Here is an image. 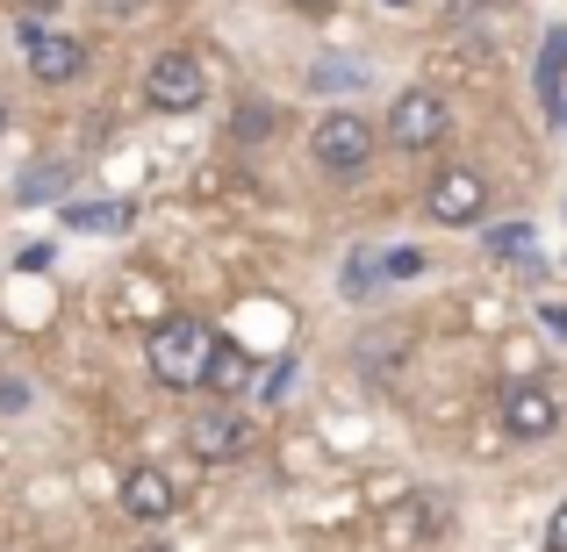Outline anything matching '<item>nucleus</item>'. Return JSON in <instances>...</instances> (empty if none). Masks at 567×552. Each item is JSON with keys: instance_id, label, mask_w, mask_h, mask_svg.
<instances>
[{"instance_id": "obj_1", "label": "nucleus", "mask_w": 567, "mask_h": 552, "mask_svg": "<svg viewBox=\"0 0 567 552\" xmlns=\"http://www.w3.org/2000/svg\"><path fill=\"white\" fill-rule=\"evenodd\" d=\"M144 360L166 387H202L208 366H216V337H208L202 316H166L152 337H144Z\"/></svg>"}, {"instance_id": "obj_2", "label": "nucleus", "mask_w": 567, "mask_h": 552, "mask_svg": "<svg viewBox=\"0 0 567 552\" xmlns=\"http://www.w3.org/2000/svg\"><path fill=\"white\" fill-rule=\"evenodd\" d=\"M144 101H152V108H166V115L202 108V101H208V72H202V58H194V51H158V58H152V72H144Z\"/></svg>"}, {"instance_id": "obj_3", "label": "nucleus", "mask_w": 567, "mask_h": 552, "mask_svg": "<svg viewBox=\"0 0 567 552\" xmlns=\"http://www.w3.org/2000/svg\"><path fill=\"white\" fill-rule=\"evenodd\" d=\"M14 37H22V51H29V72H37L43 86H65V80H80V72H86V43H80V37H65V29L22 22Z\"/></svg>"}, {"instance_id": "obj_4", "label": "nucleus", "mask_w": 567, "mask_h": 552, "mask_svg": "<svg viewBox=\"0 0 567 552\" xmlns=\"http://www.w3.org/2000/svg\"><path fill=\"white\" fill-rule=\"evenodd\" d=\"M445 123H453L445 101L416 86V94H402L395 108H388V144H402V152H431V144H445Z\"/></svg>"}, {"instance_id": "obj_5", "label": "nucleus", "mask_w": 567, "mask_h": 552, "mask_svg": "<svg viewBox=\"0 0 567 552\" xmlns=\"http://www.w3.org/2000/svg\"><path fill=\"white\" fill-rule=\"evenodd\" d=\"M309 152H317L323 173H360L367 158H374V129H367L360 115H323L317 137H309Z\"/></svg>"}, {"instance_id": "obj_6", "label": "nucleus", "mask_w": 567, "mask_h": 552, "mask_svg": "<svg viewBox=\"0 0 567 552\" xmlns=\"http://www.w3.org/2000/svg\"><path fill=\"white\" fill-rule=\"evenodd\" d=\"M424 208H431V222H445V230H467V222L488 208V180H482V173H467V166L439 173L431 194H424Z\"/></svg>"}, {"instance_id": "obj_7", "label": "nucleus", "mask_w": 567, "mask_h": 552, "mask_svg": "<svg viewBox=\"0 0 567 552\" xmlns=\"http://www.w3.org/2000/svg\"><path fill=\"white\" fill-rule=\"evenodd\" d=\"M245 445H251V430H245V416H237V409H208V416H194V424H187V452L208 459V467H230Z\"/></svg>"}, {"instance_id": "obj_8", "label": "nucleus", "mask_w": 567, "mask_h": 552, "mask_svg": "<svg viewBox=\"0 0 567 552\" xmlns=\"http://www.w3.org/2000/svg\"><path fill=\"white\" fill-rule=\"evenodd\" d=\"M503 430H511V438H554L560 430V402L546 395L539 381H517L511 395H503Z\"/></svg>"}, {"instance_id": "obj_9", "label": "nucleus", "mask_w": 567, "mask_h": 552, "mask_svg": "<svg viewBox=\"0 0 567 552\" xmlns=\"http://www.w3.org/2000/svg\"><path fill=\"white\" fill-rule=\"evenodd\" d=\"M123 510L144 517V524H166L173 510H181V488H173L166 467H130L123 473Z\"/></svg>"}, {"instance_id": "obj_10", "label": "nucleus", "mask_w": 567, "mask_h": 552, "mask_svg": "<svg viewBox=\"0 0 567 552\" xmlns=\"http://www.w3.org/2000/svg\"><path fill=\"white\" fill-rule=\"evenodd\" d=\"M58 208H65V230H94V237L130 230V201H58Z\"/></svg>"}, {"instance_id": "obj_11", "label": "nucleus", "mask_w": 567, "mask_h": 552, "mask_svg": "<svg viewBox=\"0 0 567 552\" xmlns=\"http://www.w3.org/2000/svg\"><path fill=\"white\" fill-rule=\"evenodd\" d=\"M208 387H223V395H237V387H251V352H245V345H216V366H208Z\"/></svg>"}, {"instance_id": "obj_12", "label": "nucleus", "mask_w": 567, "mask_h": 552, "mask_svg": "<svg viewBox=\"0 0 567 552\" xmlns=\"http://www.w3.org/2000/svg\"><path fill=\"white\" fill-rule=\"evenodd\" d=\"M560 72H567V29H554L546 51H539V94H546V108H560Z\"/></svg>"}, {"instance_id": "obj_13", "label": "nucleus", "mask_w": 567, "mask_h": 552, "mask_svg": "<svg viewBox=\"0 0 567 552\" xmlns=\"http://www.w3.org/2000/svg\"><path fill=\"white\" fill-rule=\"evenodd\" d=\"M367 80V65H352V58H317V65H309V86H317V94H338V86H360Z\"/></svg>"}, {"instance_id": "obj_14", "label": "nucleus", "mask_w": 567, "mask_h": 552, "mask_svg": "<svg viewBox=\"0 0 567 552\" xmlns=\"http://www.w3.org/2000/svg\"><path fill=\"white\" fill-rule=\"evenodd\" d=\"M381 280H388V265H374V251H352L346 273H338V288H346V294H374Z\"/></svg>"}, {"instance_id": "obj_15", "label": "nucleus", "mask_w": 567, "mask_h": 552, "mask_svg": "<svg viewBox=\"0 0 567 552\" xmlns=\"http://www.w3.org/2000/svg\"><path fill=\"white\" fill-rule=\"evenodd\" d=\"M266 129H274V108H259V101H245V108H237V123H230V137H237V144H259Z\"/></svg>"}, {"instance_id": "obj_16", "label": "nucleus", "mask_w": 567, "mask_h": 552, "mask_svg": "<svg viewBox=\"0 0 567 552\" xmlns=\"http://www.w3.org/2000/svg\"><path fill=\"white\" fill-rule=\"evenodd\" d=\"M488 251H496V259H511V251H532V222H503V230H488Z\"/></svg>"}, {"instance_id": "obj_17", "label": "nucleus", "mask_w": 567, "mask_h": 552, "mask_svg": "<svg viewBox=\"0 0 567 552\" xmlns=\"http://www.w3.org/2000/svg\"><path fill=\"white\" fill-rule=\"evenodd\" d=\"M381 265H388V280H416V273H424V251L395 244V251H381Z\"/></svg>"}, {"instance_id": "obj_18", "label": "nucleus", "mask_w": 567, "mask_h": 552, "mask_svg": "<svg viewBox=\"0 0 567 552\" xmlns=\"http://www.w3.org/2000/svg\"><path fill=\"white\" fill-rule=\"evenodd\" d=\"M58 187H65V166H43V173L22 180V201H43V194H58Z\"/></svg>"}, {"instance_id": "obj_19", "label": "nucleus", "mask_w": 567, "mask_h": 552, "mask_svg": "<svg viewBox=\"0 0 567 552\" xmlns=\"http://www.w3.org/2000/svg\"><path fill=\"white\" fill-rule=\"evenodd\" d=\"M546 552H567V502L546 517Z\"/></svg>"}, {"instance_id": "obj_20", "label": "nucleus", "mask_w": 567, "mask_h": 552, "mask_svg": "<svg viewBox=\"0 0 567 552\" xmlns=\"http://www.w3.org/2000/svg\"><path fill=\"white\" fill-rule=\"evenodd\" d=\"M14 265H22V273H43V265H51V244H29V251H14Z\"/></svg>"}, {"instance_id": "obj_21", "label": "nucleus", "mask_w": 567, "mask_h": 552, "mask_svg": "<svg viewBox=\"0 0 567 552\" xmlns=\"http://www.w3.org/2000/svg\"><path fill=\"white\" fill-rule=\"evenodd\" d=\"M539 323H546V337H567V309H560V302H546Z\"/></svg>"}, {"instance_id": "obj_22", "label": "nucleus", "mask_w": 567, "mask_h": 552, "mask_svg": "<svg viewBox=\"0 0 567 552\" xmlns=\"http://www.w3.org/2000/svg\"><path fill=\"white\" fill-rule=\"evenodd\" d=\"M94 8H101V14H137L144 0H94Z\"/></svg>"}, {"instance_id": "obj_23", "label": "nucleus", "mask_w": 567, "mask_h": 552, "mask_svg": "<svg viewBox=\"0 0 567 552\" xmlns=\"http://www.w3.org/2000/svg\"><path fill=\"white\" fill-rule=\"evenodd\" d=\"M295 8H309V14H323V8H331V0H295Z\"/></svg>"}, {"instance_id": "obj_24", "label": "nucleus", "mask_w": 567, "mask_h": 552, "mask_svg": "<svg viewBox=\"0 0 567 552\" xmlns=\"http://www.w3.org/2000/svg\"><path fill=\"white\" fill-rule=\"evenodd\" d=\"M0 129H8V101H0Z\"/></svg>"}, {"instance_id": "obj_25", "label": "nucleus", "mask_w": 567, "mask_h": 552, "mask_svg": "<svg viewBox=\"0 0 567 552\" xmlns=\"http://www.w3.org/2000/svg\"><path fill=\"white\" fill-rule=\"evenodd\" d=\"M554 115H560V123H567V101H560V108H554Z\"/></svg>"}, {"instance_id": "obj_26", "label": "nucleus", "mask_w": 567, "mask_h": 552, "mask_svg": "<svg viewBox=\"0 0 567 552\" xmlns=\"http://www.w3.org/2000/svg\"><path fill=\"white\" fill-rule=\"evenodd\" d=\"M388 8H410V0H388Z\"/></svg>"}]
</instances>
